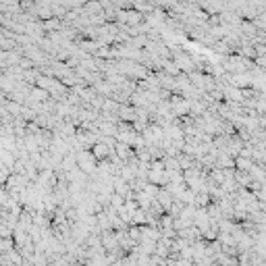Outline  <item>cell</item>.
Instances as JSON below:
<instances>
[{
  "label": "cell",
  "instance_id": "cell-8",
  "mask_svg": "<svg viewBox=\"0 0 266 266\" xmlns=\"http://www.w3.org/2000/svg\"><path fill=\"white\" fill-rule=\"evenodd\" d=\"M63 21H58V19H48V21H42V29H44V34H56V32H63Z\"/></svg>",
  "mask_w": 266,
  "mask_h": 266
},
{
  "label": "cell",
  "instance_id": "cell-19",
  "mask_svg": "<svg viewBox=\"0 0 266 266\" xmlns=\"http://www.w3.org/2000/svg\"><path fill=\"white\" fill-rule=\"evenodd\" d=\"M21 266H32V262H23V264H21Z\"/></svg>",
  "mask_w": 266,
  "mask_h": 266
},
{
  "label": "cell",
  "instance_id": "cell-6",
  "mask_svg": "<svg viewBox=\"0 0 266 266\" xmlns=\"http://www.w3.org/2000/svg\"><path fill=\"white\" fill-rule=\"evenodd\" d=\"M114 156L119 160H123V162H127L129 158H133V150H131V146H127V144H119L116 142V146H114Z\"/></svg>",
  "mask_w": 266,
  "mask_h": 266
},
{
  "label": "cell",
  "instance_id": "cell-14",
  "mask_svg": "<svg viewBox=\"0 0 266 266\" xmlns=\"http://www.w3.org/2000/svg\"><path fill=\"white\" fill-rule=\"evenodd\" d=\"M252 166H254V162L252 160H248V158H235V171H243V173H250L252 171Z\"/></svg>",
  "mask_w": 266,
  "mask_h": 266
},
{
  "label": "cell",
  "instance_id": "cell-15",
  "mask_svg": "<svg viewBox=\"0 0 266 266\" xmlns=\"http://www.w3.org/2000/svg\"><path fill=\"white\" fill-rule=\"evenodd\" d=\"M250 179L256 181V183H264V166H252L250 171Z\"/></svg>",
  "mask_w": 266,
  "mask_h": 266
},
{
  "label": "cell",
  "instance_id": "cell-4",
  "mask_svg": "<svg viewBox=\"0 0 266 266\" xmlns=\"http://www.w3.org/2000/svg\"><path fill=\"white\" fill-rule=\"evenodd\" d=\"M121 123H133L135 121V108L131 104H119V111H116Z\"/></svg>",
  "mask_w": 266,
  "mask_h": 266
},
{
  "label": "cell",
  "instance_id": "cell-9",
  "mask_svg": "<svg viewBox=\"0 0 266 266\" xmlns=\"http://www.w3.org/2000/svg\"><path fill=\"white\" fill-rule=\"evenodd\" d=\"M11 239H13V243H15V248H23V245L32 243V239H29V235H27L23 229H15Z\"/></svg>",
  "mask_w": 266,
  "mask_h": 266
},
{
  "label": "cell",
  "instance_id": "cell-1",
  "mask_svg": "<svg viewBox=\"0 0 266 266\" xmlns=\"http://www.w3.org/2000/svg\"><path fill=\"white\" fill-rule=\"evenodd\" d=\"M75 156V162H77V169H79L83 175H94V171H96V164H98V160L92 156V152L90 150H79V152H75L73 154Z\"/></svg>",
  "mask_w": 266,
  "mask_h": 266
},
{
  "label": "cell",
  "instance_id": "cell-12",
  "mask_svg": "<svg viewBox=\"0 0 266 266\" xmlns=\"http://www.w3.org/2000/svg\"><path fill=\"white\" fill-rule=\"evenodd\" d=\"M61 169L65 171V173H73L75 169H77V162H75V156L73 154H65L63 156V160H61Z\"/></svg>",
  "mask_w": 266,
  "mask_h": 266
},
{
  "label": "cell",
  "instance_id": "cell-10",
  "mask_svg": "<svg viewBox=\"0 0 266 266\" xmlns=\"http://www.w3.org/2000/svg\"><path fill=\"white\" fill-rule=\"evenodd\" d=\"M173 200H175V198H173V195H171V193H166L164 190H160V191H158V195H156V202H158V204L162 206V210H164V214H166V212H169V210H171V206H173Z\"/></svg>",
  "mask_w": 266,
  "mask_h": 266
},
{
  "label": "cell",
  "instance_id": "cell-18",
  "mask_svg": "<svg viewBox=\"0 0 266 266\" xmlns=\"http://www.w3.org/2000/svg\"><path fill=\"white\" fill-rule=\"evenodd\" d=\"M254 52H256V56H264L266 54V44H256Z\"/></svg>",
  "mask_w": 266,
  "mask_h": 266
},
{
  "label": "cell",
  "instance_id": "cell-16",
  "mask_svg": "<svg viewBox=\"0 0 266 266\" xmlns=\"http://www.w3.org/2000/svg\"><path fill=\"white\" fill-rule=\"evenodd\" d=\"M148 198H152V200H156V195H158V191H160V187H156V185H152V183H146L144 185V190H142Z\"/></svg>",
  "mask_w": 266,
  "mask_h": 266
},
{
  "label": "cell",
  "instance_id": "cell-13",
  "mask_svg": "<svg viewBox=\"0 0 266 266\" xmlns=\"http://www.w3.org/2000/svg\"><path fill=\"white\" fill-rule=\"evenodd\" d=\"M193 206L195 208H208L210 206V195L202 191V193H195V198H193Z\"/></svg>",
  "mask_w": 266,
  "mask_h": 266
},
{
  "label": "cell",
  "instance_id": "cell-11",
  "mask_svg": "<svg viewBox=\"0 0 266 266\" xmlns=\"http://www.w3.org/2000/svg\"><path fill=\"white\" fill-rule=\"evenodd\" d=\"M216 169H221V171H225V169H235V160L231 158V156L219 152V156H216Z\"/></svg>",
  "mask_w": 266,
  "mask_h": 266
},
{
  "label": "cell",
  "instance_id": "cell-17",
  "mask_svg": "<svg viewBox=\"0 0 266 266\" xmlns=\"http://www.w3.org/2000/svg\"><path fill=\"white\" fill-rule=\"evenodd\" d=\"M32 266H48V260H46V256L44 254H34V258H32Z\"/></svg>",
  "mask_w": 266,
  "mask_h": 266
},
{
  "label": "cell",
  "instance_id": "cell-3",
  "mask_svg": "<svg viewBox=\"0 0 266 266\" xmlns=\"http://www.w3.org/2000/svg\"><path fill=\"white\" fill-rule=\"evenodd\" d=\"M177 237L187 241V243H195V241H200L202 239V233L195 229V227H187V229H181V231H177Z\"/></svg>",
  "mask_w": 266,
  "mask_h": 266
},
{
  "label": "cell",
  "instance_id": "cell-7",
  "mask_svg": "<svg viewBox=\"0 0 266 266\" xmlns=\"http://www.w3.org/2000/svg\"><path fill=\"white\" fill-rule=\"evenodd\" d=\"M90 152H92V156H94V158H96L98 162H100V160H106L108 156L113 154V150H108V148H106L104 144H94Z\"/></svg>",
  "mask_w": 266,
  "mask_h": 266
},
{
  "label": "cell",
  "instance_id": "cell-2",
  "mask_svg": "<svg viewBox=\"0 0 266 266\" xmlns=\"http://www.w3.org/2000/svg\"><path fill=\"white\" fill-rule=\"evenodd\" d=\"M169 104H171V113H173L175 119H183V116L190 114V102H187L185 98H181V96H171Z\"/></svg>",
  "mask_w": 266,
  "mask_h": 266
},
{
  "label": "cell",
  "instance_id": "cell-5",
  "mask_svg": "<svg viewBox=\"0 0 266 266\" xmlns=\"http://www.w3.org/2000/svg\"><path fill=\"white\" fill-rule=\"evenodd\" d=\"M148 183H152V185H156V187H164L166 183V173L164 171H148V179H146Z\"/></svg>",
  "mask_w": 266,
  "mask_h": 266
}]
</instances>
